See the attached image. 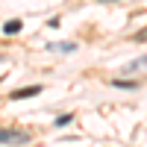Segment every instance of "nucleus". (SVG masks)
Returning <instances> with one entry per match:
<instances>
[{
    "label": "nucleus",
    "mask_w": 147,
    "mask_h": 147,
    "mask_svg": "<svg viewBox=\"0 0 147 147\" xmlns=\"http://www.w3.org/2000/svg\"><path fill=\"white\" fill-rule=\"evenodd\" d=\"M15 32H21V21H18V18L3 24V35H15Z\"/></svg>",
    "instance_id": "5"
},
{
    "label": "nucleus",
    "mask_w": 147,
    "mask_h": 147,
    "mask_svg": "<svg viewBox=\"0 0 147 147\" xmlns=\"http://www.w3.org/2000/svg\"><path fill=\"white\" fill-rule=\"evenodd\" d=\"M71 121H74V115H59V118L53 121V124H56V127H68Z\"/></svg>",
    "instance_id": "7"
},
{
    "label": "nucleus",
    "mask_w": 147,
    "mask_h": 147,
    "mask_svg": "<svg viewBox=\"0 0 147 147\" xmlns=\"http://www.w3.org/2000/svg\"><path fill=\"white\" fill-rule=\"evenodd\" d=\"M35 94H41V85H30V88H18V91H12L9 97H12V100H27V97H35Z\"/></svg>",
    "instance_id": "2"
},
{
    "label": "nucleus",
    "mask_w": 147,
    "mask_h": 147,
    "mask_svg": "<svg viewBox=\"0 0 147 147\" xmlns=\"http://www.w3.org/2000/svg\"><path fill=\"white\" fill-rule=\"evenodd\" d=\"M0 141H3V144H12V141L27 144V141H30V136H27V132H18V129H3V132H0Z\"/></svg>",
    "instance_id": "1"
},
{
    "label": "nucleus",
    "mask_w": 147,
    "mask_h": 147,
    "mask_svg": "<svg viewBox=\"0 0 147 147\" xmlns=\"http://www.w3.org/2000/svg\"><path fill=\"white\" fill-rule=\"evenodd\" d=\"M132 41H147V27H144V30H138L136 35H132Z\"/></svg>",
    "instance_id": "8"
},
{
    "label": "nucleus",
    "mask_w": 147,
    "mask_h": 147,
    "mask_svg": "<svg viewBox=\"0 0 147 147\" xmlns=\"http://www.w3.org/2000/svg\"><path fill=\"white\" fill-rule=\"evenodd\" d=\"M47 50H53V53H74L77 44L74 41H53V44H47Z\"/></svg>",
    "instance_id": "3"
},
{
    "label": "nucleus",
    "mask_w": 147,
    "mask_h": 147,
    "mask_svg": "<svg viewBox=\"0 0 147 147\" xmlns=\"http://www.w3.org/2000/svg\"><path fill=\"white\" fill-rule=\"evenodd\" d=\"M144 68H147V56H138L136 62H129L124 68V74H136V71H144Z\"/></svg>",
    "instance_id": "4"
},
{
    "label": "nucleus",
    "mask_w": 147,
    "mask_h": 147,
    "mask_svg": "<svg viewBox=\"0 0 147 147\" xmlns=\"http://www.w3.org/2000/svg\"><path fill=\"white\" fill-rule=\"evenodd\" d=\"M112 85H118V88H136V82H132V80H112Z\"/></svg>",
    "instance_id": "6"
},
{
    "label": "nucleus",
    "mask_w": 147,
    "mask_h": 147,
    "mask_svg": "<svg viewBox=\"0 0 147 147\" xmlns=\"http://www.w3.org/2000/svg\"><path fill=\"white\" fill-rule=\"evenodd\" d=\"M97 3H106V0H97ZM109 3H112V0H109Z\"/></svg>",
    "instance_id": "9"
}]
</instances>
